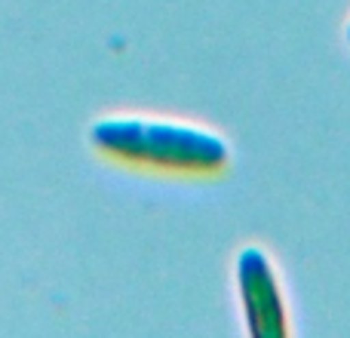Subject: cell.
I'll use <instances>...</instances> for the list:
<instances>
[{"instance_id": "3957f363", "label": "cell", "mask_w": 350, "mask_h": 338, "mask_svg": "<svg viewBox=\"0 0 350 338\" xmlns=\"http://www.w3.org/2000/svg\"><path fill=\"white\" fill-rule=\"evenodd\" d=\"M345 40H347V47H350V18H347V25H345Z\"/></svg>"}, {"instance_id": "6da1fadb", "label": "cell", "mask_w": 350, "mask_h": 338, "mask_svg": "<svg viewBox=\"0 0 350 338\" xmlns=\"http://www.w3.org/2000/svg\"><path fill=\"white\" fill-rule=\"evenodd\" d=\"M92 142L111 160L185 179L221 175L234 160L230 142L218 129L175 117H108L92 129Z\"/></svg>"}, {"instance_id": "7a4b0ae2", "label": "cell", "mask_w": 350, "mask_h": 338, "mask_svg": "<svg viewBox=\"0 0 350 338\" xmlns=\"http://www.w3.org/2000/svg\"><path fill=\"white\" fill-rule=\"evenodd\" d=\"M234 289L246 333L255 338H283L292 333L289 302L273 255L261 243H246L234 255Z\"/></svg>"}]
</instances>
